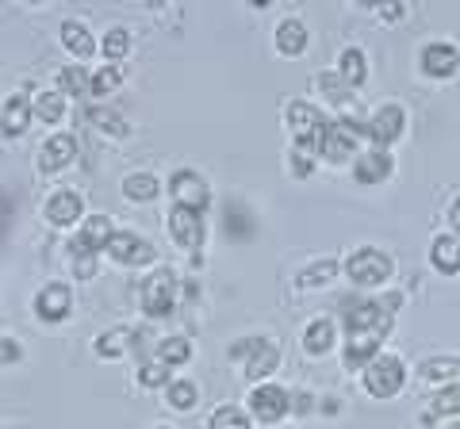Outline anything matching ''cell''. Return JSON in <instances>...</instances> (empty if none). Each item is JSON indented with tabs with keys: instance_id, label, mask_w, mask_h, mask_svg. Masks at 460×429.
<instances>
[{
	"instance_id": "cell-1",
	"label": "cell",
	"mask_w": 460,
	"mask_h": 429,
	"mask_svg": "<svg viewBox=\"0 0 460 429\" xmlns=\"http://www.w3.org/2000/svg\"><path fill=\"white\" fill-rule=\"evenodd\" d=\"M402 380H407V368L395 353H376L365 364V391L372 398H395L402 391Z\"/></svg>"
},
{
	"instance_id": "cell-2",
	"label": "cell",
	"mask_w": 460,
	"mask_h": 429,
	"mask_svg": "<svg viewBox=\"0 0 460 429\" xmlns=\"http://www.w3.org/2000/svg\"><path fill=\"white\" fill-rule=\"evenodd\" d=\"M230 361H246V376L265 380L280 364V346L272 337H242L238 346H230Z\"/></svg>"
},
{
	"instance_id": "cell-3",
	"label": "cell",
	"mask_w": 460,
	"mask_h": 429,
	"mask_svg": "<svg viewBox=\"0 0 460 429\" xmlns=\"http://www.w3.org/2000/svg\"><path fill=\"white\" fill-rule=\"evenodd\" d=\"M345 273H349L353 284H361V288H372V284L392 280L395 265H392V257H387L384 250L361 246V250H353L349 257H345Z\"/></svg>"
},
{
	"instance_id": "cell-4",
	"label": "cell",
	"mask_w": 460,
	"mask_h": 429,
	"mask_svg": "<svg viewBox=\"0 0 460 429\" xmlns=\"http://www.w3.org/2000/svg\"><path fill=\"white\" fill-rule=\"evenodd\" d=\"M177 292H181V276L172 268H157V273L142 284V311L150 319H165L177 311Z\"/></svg>"
},
{
	"instance_id": "cell-5",
	"label": "cell",
	"mask_w": 460,
	"mask_h": 429,
	"mask_svg": "<svg viewBox=\"0 0 460 429\" xmlns=\"http://www.w3.org/2000/svg\"><path fill=\"white\" fill-rule=\"evenodd\" d=\"M165 226H169V238L177 241L181 250H199L204 246V238H208V226H204V211H192V207H177L172 204L169 214H165Z\"/></svg>"
},
{
	"instance_id": "cell-6",
	"label": "cell",
	"mask_w": 460,
	"mask_h": 429,
	"mask_svg": "<svg viewBox=\"0 0 460 429\" xmlns=\"http://www.w3.org/2000/svg\"><path fill=\"white\" fill-rule=\"evenodd\" d=\"M108 257L111 261H119V265H127V268H135V265H150L157 257V250L150 246L146 238H138L135 231H115L111 241H108Z\"/></svg>"
},
{
	"instance_id": "cell-7",
	"label": "cell",
	"mask_w": 460,
	"mask_h": 429,
	"mask_svg": "<svg viewBox=\"0 0 460 429\" xmlns=\"http://www.w3.org/2000/svg\"><path fill=\"white\" fill-rule=\"evenodd\" d=\"M284 119H288V127H292V135L299 138V150L314 153V135H319V127L326 123L323 111L314 104H307V100H296V104H288Z\"/></svg>"
},
{
	"instance_id": "cell-8",
	"label": "cell",
	"mask_w": 460,
	"mask_h": 429,
	"mask_svg": "<svg viewBox=\"0 0 460 429\" xmlns=\"http://www.w3.org/2000/svg\"><path fill=\"white\" fill-rule=\"evenodd\" d=\"M169 192L177 199V207H192V211H204L211 204V192H208V180L192 173V169H177L169 177Z\"/></svg>"
},
{
	"instance_id": "cell-9",
	"label": "cell",
	"mask_w": 460,
	"mask_h": 429,
	"mask_svg": "<svg viewBox=\"0 0 460 429\" xmlns=\"http://www.w3.org/2000/svg\"><path fill=\"white\" fill-rule=\"evenodd\" d=\"M402 127H407V111H402L399 104H384V108L372 111V119L365 123V138H372L384 150L402 135Z\"/></svg>"
},
{
	"instance_id": "cell-10",
	"label": "cell",
	"mask_w": 460,
	"mask_h": 429,
	"mask_svg": "<svg viewBox=\"0 0 460 429\" xmlns=\"http://www.w3.org/2000/svg\"><path fill=\"white\" fill-rule=\"evenodd\" d=\"M250 410H253L257 422L272 425L292 410V395H288L284 388H277V383H261V388H253V395H250Z\"/></svg>"
},
{
	"instance_id": "cell-11",
	"label": "cell",
	"mask_w": 460,
	"mask_h": 429,
	"mask_svg": "<svg viewBox=\"0 0 460 429\" xmlns=\"http://www.w3.org/2000/svg\"><path fill=\"white\" fill-rule=\"evenodd\" d=\"M42 219H47L50 226H74L77 219L84 223V196L74 192V188H58L50 199H47V207H42Z\"/></svg>"
},
{
	"instance_id": "cell-12",
	"label": "cell",
	"mask_w": 460,
	"mask_h": 429,
	"mask_svg": "<svg viewBox=\"0 0 460 429\" xmlns=\"http://www.w3.org/2000/svg\"><path fill=\"white\" fill-rule=\"evenodd\" d=\"M35 314L42 322H62L74 311V288L69 284H47V288L35 292Z\"/></svg>"
},
{
	"instance_id": "cell-13",
	"label": "cell",
	"mask_w": 460,
	"mask_h": 429,
	"mask_svg": "<svg viewBox=\"0 0 460 429\" xmlns=\"http://www.w3.org/2000/svg\"><path fill=\"white\" fill-rule=\"evenodd\" d=\"M353 146H357V138L345 131L341 123H330V119L319 127V135H314V153L326 157V162H334V165L345 162V157L353 153Z\"/></svg>"
},
{
	"instance_id": "cell-14",
	"label": "cell",
	"mask_w": 460,
	"mask_h": 429,
	"mask_svg": "<svg viewBox=\"0 0 460 429\" xmlns=\"http://www.w3.org/2000/svg\"><path fill=\"white\" fill-rule=\"evenodd\" d=\"M111 219L108 214H84V223H81V231L77 238L69 241V250L74 253H100V250H108V241H111Z\"/></svg>"
},
{
	"instance_id": "cell-15",
	"label": "cell",
	"mask_w": 460,
	"mask_h": 429,
	"mask_svg": "<svg viewBox=\"0 0 460 429\" xmlns=\"http://www.w3.org/2000/svg\"><path fill=\"white\" fill-rule=\"evenodd\" d=\"M31 127V96L27 92H12L0 104V135L4 138H20Z\"/></svg>"
},
{
	"instance_id": "cell-16",
	"label": "cell",
	"mask_w": 460,
	"mask_h": 429,
	"mask_svg": "<svg viewBox=\"0 0 460 429\" xmlns=\"http://www.w3.org/2000/svg\"><path fill=\"white\" fill-rule=\"evenodd\" d=\"M387 311H384V303H357L353 311H345V330L349 334H376V337H384V330H387Z\"/></svg>"
},
{
	"instance_id": "cell-17",
	"label": "cell",
	"mask_w": 460,
	"mask_h": 429,
	"mask_svg": "<svg viewBox=\"0 0 460 429\" xmlns=\"http://www.w3.org/2000/svg\"><path fill=\"white\" fill-rule=\"evenodd\" d=\"M77 157V138L74 135H50L39 146V169L42 173H58Z\"/></svg>"
},
{
	"instance_id": "cell-18",
	"label": "cell",
	"mask_w": 460,
	"mask_h": 429,
	"mask_svg": "<svg viewBox=\"0 0 460 429\" xmlns=\"http://www.w3.org/2000/svg\"><path fill=\"white\" fill-rule=\"evenodd\" d=\"M456 66H460V50L453 42H429L422 50V69L429 77H453Z\"/></svg>"
},
{
	"instance_id": "cell-19",
	"label": "cell",
	"mask_w": 460,
	"mask_h": 429,
	"mask_svg": "<svg viewBox=\"0 0 460 429\" xmlns=\"http://www.w3.org/2000/svg\"><path fill=\"white\" fill-rule=\"evenodd\" d=\"M353 177L357 184H380L392 177V153L387 150H368L357 157V165H353Z\"/></svg>"
},
{
	"instance_id": "cell-20",
	"label": "cell",
	"mask_w": 460,
	"mask_h": 429,
	"mask_svg": "<svg viewBox=\"0 0 460 429\" xmlns=\"http://www.w3.org/2000/svg\"><path fill=\"white\" fill-rule=\"evenodd\" d=\"M429 265L445 276H456L460 273V241L449 234H438L434 246H429Z\"/></svg>"
},
{
	"instance_id": "cell-21",
	"label": "cell",
	"mask_w": 460,
	"mask_h": 429,
	"mask_svg": "<svg viewBox=\"0 0 460 429\" xmlns=\"http://www.w3.org/2000/svg\"><path fill=\"white\" fill-rule=\"evenodd\" d=\"M277 50L284 54V58H299V54L307 50V27L299 23V20H280L277 27Z\"/></svg>"
},
{
	"instance_id": "cell-22",
	"label": "cell",
	"mask_w": 460,
	"mask_h": 429,
	"mask_svg": "<svg viewBox=\"0 0 460 429\" xmlns=\"http://www.w3.org/2000/svg\"><path fill=\"white\" fill-rule=\"evenodd\" d=\"M62 116H66V96L62 92H58V89L35 92V100H31V119L54 127V123H62Z\"/></svg>"
},
{
	"instance_id": "cell-23",
	"label": "cell",
	"mask_w": 460,
	"mask_h": 429,
	"mask_svg": "<svg viewBox=\"0 0 460 429\" xmlns=\"http://www.w3.org/2000/svg\"><path fill=\"white\" fill-rule=\"evenodd\" d=\"M138 341V334L131 326H115V330H104L96 337V356H104V361H115V356H123Z\"/></svg>"
},
{
	"instance_id": "cell-24",
	"label": "cell",
	"mask_w": 460,
	"mask_h": 429,
	"mask_svg": "<svg viewBox=\"0 0 460 429\" xmlns=\"http://www.w3.org/2000/svg\"><path fill=\"white\" fill-rule=\"evenodd\" d=\"M62 47L74 54L77 62H84V58H93L96 42H93V35H89V27H84V23L66 20V23H62Z\"/></svg>"
},
{
	"instance_id": "cell-25",
	"label": "cell",
	"mask_w": 460,
	"mask_h": 429,
	"mask_svg": "<svg viewBox=\"0 0 460 429\" xmlns=\"http://www.w3.org/2000/svg\"><path fill=\"white\" fill-rule=\"evenodd\" d=\"M376 353H380V337L376 334H349L341 356H345V368H365Z\"/></svg>"
},
{
	"instance_id": "cell-26",
	"label": "cell",
	"mask_w": 460,
	"mask_h": 429,
	"mask_svg": "<svg viewBox=\"0 0 460 429\" xmlns=\"http://www.w3.org/2000/svg\"><path fill=\"white\" fill-rule=\"evenodd\" d=\"M338 77L349 84V89L365 84V77H368V58H365L361 47H345V50H341V58H338Z\"/></svg>"
},
{
	"instance_id": "cell-27",
	"label": "cell",
	"mask_w": 460,
	"mask_h": 429,
	"mask_svg": "<svg viewBox=\"0 0 460 429\" xmlns=\"http://www.w3.org/2000/svg\"><path fill=\"white\" fill-rule=\"evenodd\" d=\"M334 337H338L334 322H330V319H314L307 326V334H304V349L311 356H323V353H330V346H334Z\"/></svg>"
},
{
	"instance_id": "cell-28",
	"label": "cell",
	"mask_w": 460,
	"mask_h": 429,
	"mask_svg": "<svg viewBox=\"0 0 460 429\" xmlns=\"http://www.w3.org/2000/svg\"><path fill=\"white\" fill-rule=\"evenodd\" d=\"M157 192H162V184H157L154 173H131L123 180V196L131 199V204H150Z\"/></svg>"
},
{
	"instance_id": "cell-29",
	"label": "cell",
	"mask_w": 460,
	"mask_h": 429,
	"mask_svg": "<svg viewBox=\"0 0 460 429\" xmlns=\"http://www.w3.org/2000/svg\"><path fill=\"white\" fill-rule=\"evenodd\" d=\"M58 92L62 96H89V74H84V66L58 69Z\"/></svg>"
},
{
	"instance_id": "cell-30",
	"label": "cell",
	"mask_w": 460,
	"mask_h": 429,
	"mask_svg": "<svg viewBox=\"0 0 460 429\" xmlns=\"http://www.w3.org/2000/svg\"><path fill=\"white\" fill-rule=\"evenodd\" d=\"M100 50H104V58H108V62L119 66L127 54H131V31H127V27H111V31L100 39Z\"/></svg>"
},
{
	"instance_id": "cell-31",
	"label": "cell",
	"mask_w": 460,
	"mask_h": 429,
	"mask_svg": "<svg viewBox=\"0 0 460 429\" xmlns=\"http://www.w3.org/2000/svg\"><path fill=\"white\" fill-rule=\"evenodd\" d=\"M123 84V66H100L96 74L89 77V96H111Z\"/></svg>"
},
{
	"instance_id": "cell-32",
	"label": "cell",
	"mask_w": 460,
	"mask_h": 429,
	"mask_svg": "<svg viewBox=\"0 0 460 429\" xmlns=\"http://www.w3.org/2000/svg\"><path fill=\"white\" fill-rule=\"evenodd\" d=\"M338 276V261L334 257H326V261H314L311 268H304V273L296 276L299 288H323V284H330Z\"/></svg>"
},
{
	"instance_id": "cell-33",
	"label": "cell",
	"mask_w": 460,
	"mask_h": 429,
	"mask_svg": "<svg viewBox=\"0 0 460 429\" xmlns=\"http://www.w3.org/2000/svg\"><path fill=\"white\" fill-rule=\"evenodd\" d=\"M89 123L96 127V131L111 135V138H123V135H127L123 116H119V111H111V108H93V111H89Z\"/></svg>"
},
{
	"instance_id": "cell-34",
	"label": "cell",
	"mask_w": 460,
	"mask_h": 429,
	"mask_svg": "<svg viewBox=\"0 0 460 429\" xmlns=\"http://www.w3.org/2000/svg\"><path fill=\"white\" fill-rule=\"evenodd\" d=\"M165 395H169V407H172V410H192L196 398H199V391H196L192 380H172L169 388H165Z\"/></svg>"
},
{
	"instance_id": "cell-35",
	"label": "cell",
	"mask_w": 460,
	"mask_h": 429,
	"mask_svg": "<svg viewBox=\"0 0 460 429\" xmlns=\"http://www.w3.org/2000/svg\"><path fill=\"white\" fill-rule=\"evenodd\" d=\"M192 356V346H189V337H165L162 346H157V361L162 364H184Z\"/></svg>"
},
{
	"instance_id": "cell-36",
	"label": "cell",
	"mask_w": 460,
	"mask_h": 429,
	"mask_svg": "<svg viewBox=\"0 0 460 429\" xmlns=\"http://www.w3.org/2000/svg\"><path fill=\"white\" fill-rule=\"evenodd\" d=\"M456 410H460V383H453V388H445V391L434 398V407H429V410L422 414V418H426V422H438L441 414H456Z\"/></svg>"
},
{
	"instance_id": "cell-37",
	"label": "cell",
	"mask_w": 460,
	"mask_h": 429,
	"mask_svg": "<svg viewBox=\"0 0 460 429\" xmlns=\"http://www.w3.org/2000/svg\"><path fill=\"white\" fill-rule=\"evenodd\" d=\"M422 380H453L460 372V361H453V356H429V361H422Z\"/></svg>"
},
{
	"instance_id": "cell-38",
	"label": "cell",
	"mask_w": 460,
	"mask_h": 429,
	"mask_svg": "<svg viewBox=\"0 0 460 429\" xmlns=\"http://www.w3.org/2000/svg\"><path fill=\"white\" fill-rule=\"evenodd\" d=\"M208 429H250V418H246V410H238V407H219L211 414Z\"/></svg>"
},
{
	"instance_id": "cell-39",
	"label": "cell",
	"mask_w": 460,
	"mask_h": 429,
	"mask_svg": "<svg viewBox=\"0 0 460 429\" xmlns=\"http://www.w3.org/2000/svg\"><path fill=\"white\" fill-rule=\"evenodd\" d=\"M138 383L142 388H169V364H162V361H150V364H142V372H138Z\"/></svg>"
},
{
	"instance_id": "cell-40",
	"label": "cell",
	"mask_w": 460,
	"mask_h": 429,
	"mask_svg": "<svg viewBox=\"0 0 460 429\" xmlns=\"http://www.w3.org/2000/svg\"><path fill=\"white\" fill-rule=\"evenodd\" d=\"M319 89H323V96L330 100V104H345V100H349V92H353L338 74H323V77H319Z\"/></svg>"
},
{
	"instance_id": "cell-41",
	"label": "cell",
	"mask_w": 460,
	"mask_h": 429,
	"mask_svg": "<svg viewBox=\"0 0 460 429\" xmlns=\"http://www.w3.org/2000/svg\"><path fill=\"white\" fill-rule=\"evenodd\" d=\"M74 276L77 280H93L96 276V257L93 253H74Z\"/></svg>"
},
{
	"instance_id": "cell-42",
	"label": "cell",
	"mask_w": 460,
	"mask_h": 429,
	"mask_svg": "<svg viewBox=\"0 0 460 429\" xmlns=\"http://www.w3.org/2000/svg\"><path fill=\"white\" fill-rule=\"evenodd\" d=\"M20 356H23V346H20V341L0 337V364H16Z\"/></svg>"
},
{
	"instance_id": "cell-43",
	"label": "cell",
	"mask_w": 460,
	"mask_h": 429,
	"mask_svg": "<svg viewBox=\"0 0 460 429\" xmlns=\"http://www.w3.org/2000/svg\"><path fill=\"white\" fill-rule=\"evenodd\" d=\"M292 157H296V177H307V173H311V162H307L311 153H307V150H296Z\"/></svg>"
},
{
	"instance_id": "cell-44",
	"label": "cell",
	"mask_w": 460,
	"mask_h": 429,
	"mask_svg": "<svg viewBox=\"0 0 460 429\" xmlns=\"http://www.w3.org/2000/svg\"><path fill=\"white\" fill-rule=\"evenodd\" d=\"M449 219H453V231L460 234V196L453 199V207H449Z\"/></svg>"
},
{
	"instance_id": "cell-45",
	"label": "cell",
	"mask_w": 460,
	"mask_h": 429,
	"mask_svg": "<svg viewBox=\"0 0 460 429\" xmlns=\"http://www.w3.org/2000/svg\"><path fill=\"white\" fill-rule=\"evenodd\" d=\"M402 12H407V8H402V4H387V8H384V20H399V16H402Z\"/></svg>"
},
{
	"instance_id": "cell-46",
	"label": "cell",
	"mask_w": 460,
	"mask_h": 429,
	"mask_svg": "<svg viewBox=\"0 0 460 429\" xmlns=\"http://www.w3.org/2000/svg\"><path fill=\"white\" fill-rule=\"evenodd\" d=\"M154 429H172V425H154Z\"/></svg>"
},
{
	"instance_id": "cell-47",
	"label": "cell",
	"mask_w": 460,
	"mask_h": 429,
	"mask_svg": "<svg viewBox=\"0 0 460 429\" xmlns=\"http://www.w3.org/2000/svg\"><path fill=\"white\" fill-rule=\"evenodd\" d=\"M445 429H460V422H456V425H445Z\"/></svg>"
}]
</instances>
